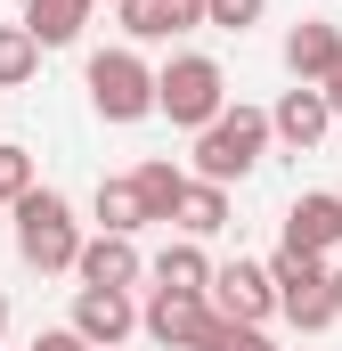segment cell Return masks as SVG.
<instances>
[{
	"instance_id": "3957f363",
	"label": "cell",
	"mask_w": 342,
	"mask_h": 351,
	"mask_svg": "<svg viewBox=\"0 0 342 351\" xmlns=\"http://www.w3.org/2000/svg\"><path fill=\"white\" fill-rule=\"evenodd\" d=\"M277 131H269V114L261 106H228L212 131H196V180H212V188H228V180H245L261 164V147H269Z\"/></svg>"
},
{
	"instance_id": "7402d4cb",
	"label": "cell",
	"mask_w": 342,
	"mask_h": 351,
	"mask_svg": "<svg viewBox=\"0 0 342 351\" xmlns=\"http://www.w3.org/2000/svg\"><path fill=\"white\" fill-rule=\"evenodd\" d=\"M204 351H277V343H269L261 327H237V319H220V335H212Z\"/></svg>"
},
{
	"instance_id": "30bf717a",
	"label": "cell",
	"mask_w": 342,
	"mask_h": 351,
	"mask_svg": "<svg viewBox=\"0 0 342 351\" xmlns=\"http://www.w3.org/2000/svg\"><path fill=\"white\" fill-rule=\"evenodd\" d=\"M269 131H277L285 147H318V139L334 131V106H326V90H318V82H293L277 106H269Z\"/></svg>"
},
{
	"instance_id": "e0dca14e",
	"label": "cell",
	"mask_w": 342,
	"mask_h": 351,
	"mask_svg": "<svg viewBox=\"0 0 342 351\" xmlns=\"http://www.w3.org/2000/svg\"><path fill=\"white\" fill-rule=\"evenodd\" d=\"M131 180H139V204H147V221H171V213H179V196H187V172H179L171 156H147Z\"/></svg>"
},
{
	"instance_id": "d4e9b609",
	"label": "cell",
	"mask_w": 342,
	"mask_h": 351,
	"mask_svg": "<svg viewBox=\"0 0 342 351\" xmlns=\"http://www.w3.org/2000/svg\"><path fill=\"white\" fill-rule=\"evenodd\" d=\"M0 335H8V294H0Z\"/></svg>"
},
{
	"instance_id": "603a6c76",
	"label": "cell",
	"mask_w": 342,
	"mask_h": 351,
	"mask_svg": "<svg viewBox=\"0 0 342 351\" xmlns=\"http://www.w3.org/2000/svg\"><path fill=\"white\" fill-rule=\"evenodd\" d=\"M33 351H98V343H82L74 327H49V335H33Z\"/></svg>"
},
{
	"instance_id": "2e32d148",
	"label": "cell",
	"mask_w": 342,
	"mask_h": 351,
	"mask_svg": "<svg viewBox=\"0 0 342 351\" xmlns=\"http://www.w3.org/2000/svg\"><path fill=\"white\" fill-rule=\"evenodd\" d=\"M25 25H33V41H41V49H66V41H82L90 0H25Z\"/></svg>"
},
{
	"instance_id": "4fadbf2b",
	"label": "cell",
	"mask_w": 342,
	"mask_h": 351,
	"mask_svg": "<svg viewBox=\"0 0 342 351\" xmlns=\"http://www.w3.org/2000/svg\"><path fill=\"white\" fill-rule=\"evenodd\" d=\"M334 66H342V33L326 16H302V25L285 33V74H293V82H326Z\"/></svg>"
},
{
	"instance_id": "484cf974",
	"label": "cell",
	"mask_w": 342,
	"mask_h": 351,
	"mask_svg": "<svg viewBox=\"0 0 342 351\" xmlns=\"http://www.w3.org/2000/svg\"><path fill=\"white\" fill-rule=\"evenodd\" d=\"M334 311H342V269H334Z\"/></svg>"
},
{
	"instance_id": "9a60e30c",
	"label": "cell",
	"mask_w": 342,
	"mask_h": 351,
	"mask_svg": "<svg viewBox=\"0 0 342 351\" xmlns=\"http://www.w3.org/2000/svg\"><path fill=\"white\" fill-rule=\"evenodd\" d=\"M171 221H179V237H196V245H204V237H220V229H228V188L187 180V196H179V213H171Z\"/></svg>"
},
{
	"instance_id": "ffe728a7",
	"label": "cell",
	"mask_w": 342,
	"mask_h": 351,
	"mask_svg": "<svg viewBox=\"0 0 342 351\" xmlns=\"http://www.w3.org/2000/svg\"><path fill=\"white\" fill-rule=\"evenodd\" d=\"M261 16H269V0H204V25H220V33H253Z\"/></svg>"
},
{
	"instance_id": "8992f818",
	"label": "cell",
	"mask_w": 342,
	"mask_h": 351,
	"mask_svg": "<svg viewBox=\"0 0 342 351\" xmlns=\"http://www.w3.org/2000/svg\"><path fill=\"white\" fill-rule=\"evenodd\" d=\"M139 327L155 335L163 351H204L220 335V311H212V294H147V311H139Z\"/></svg>"
},
{
	"instance_id": "5bb4252c",
	"label": "cell",
	"mask_w": 342,
	"mask_h": 351,
	"mask_svg": "<svg viewBox=\"0 0 342 351\" xmlns=\"http://www.w3.org/2000/svg\"><path fill=\"white\" fill-rule=\"evenodd\" d=\"M147 278H155L163 294H212V254H204L196 237H179V245H163V254L147 262Z\"/></svg>"
},
{
	"instance_id": "ba28073f",
	"label": "cell",
	"mask_w": 342,
	"mask_h": 351,
	"mask_svg": "<svg viewBox=\"0 0 342 351\" xmlns=\"http://www.w3.org/2000/svg\"><path fill=\"white\" fill-rule=\"evenodd\" d=\"M285 245H293V254L334 262V245H342V196H326V188L293 196V204H285Z\"/></svg>"
},
{
	"instance_id": "5b68a950",
	"label": "cell",
	"mask_w": 342,
	"mask_h": 351,
	"mask_svg": "<svg viewBox=\"0 0 342 351\" xmlns=\"http://www.w3.org/2000/svg\"><path fill=\"white\" fill-rule=\"evenodd\" d=\"M90 106L106 123H147L155 114V66L139 49H98L90 58Z\"/></svg>"
},
{
	"instance_id": "7c38bea8",
	"label": "cell",
	"mask_w": 342,
	"mask_h": 351,
	"mask_svg": "<svg viewBox=\"0 0 342 351\" xmlns=\"http://www.w3.org/2000/svg\"><path fill=\"white\" fill-rule=\"evenodd\" d=\"M74 278H82V286H122V294H131V286L147 278L139 237H106V229H98V237L82 245V262H74Z\"/></svg>"
},
{
	"instance_id": "44dd1931",
	"label": "cell",
	"mask_w": 342,
	"mask_h": 351,
	"mask_svg": "<svg viewBox=\"0 0 342 351\" xmlns=\"http://www.w3.org/2000/svg\"><path fill=\"white\" fill-rule=\"evenodd\" d=\"M41 180H33V156L25 147H0V204H25Z\"/></svg>"
},
{
	"instance_id": "9c48e42d",
	"label": "cell",
	"mask_w": 342,
	"mask_h": 351,
	"mask_svg": "<svg viewBox=\"0 0 342 351\" xmlns=\"http://www.w3.org/2000/svg\"><path fill=\"white\" fill-rule=\"evenodd\" d=\"M131 327H139V302H131L122 286H82V294H74V335H82V343L114 351Z\"/></svg>"
},
{
	"instance_id": "8fae6325",
	"label": "cell",
	"mask_w": 342,
	"mask_h": 351,
	"mask_svg": "<svg viewBox=\"0 0 342 351\" xmlns=\"http://www.w3.org/2000/svg\"><path fill=\"white\" fill-rule=\"evenodd\" d=\"M114 25L131 41H179L204 25V0H114Z\"/></svg>"
},
{
	"instance_id": "277c9868",
	"label": "cell",
	"mask_w": 342,
	"mask_h": 351,
	"mask_svg": "<svg viewBox=\"0 0 342 351\" xmlns=\"http://www.w3.org/2000/svg\"><path fill=\"white\" fill-rule=\"evenodd\" d=\"M269 278H277V311L302 327V335H318V327H334V262H318V254H293V245H277V262H269Z\"/></svg>"
},
{
	"instance_id": "7a4b0ae2",
	"label": "cell",
	"mask_w": 342,
	"mask_h": 351,
	"mask_svg": "<svg viewBox=\"0 0 342 351\" xmlns=\"http://www.w3.org/2000/svg\"><path fill=\"white\" fill-rule=\"evenodd\" d=\"M155 114H171L179 131H212L228 114V74L204 49H179L163 74H155Z\"/></svg>"
},
{
	"instance_id": "6da1fadb",
	"label": "cell",
	"mask_w": 342,
	"mask_h": 351,
	"mask_svg": "<svg viewBox=\"0 0 342 351\" xmlns=\"http://www.w3.org/2000/svg\"><path fill=\"white\" fill-rule=\"evenodd\" d=\"M8 221H16V254L25 269H41V278H57V269L82 262V221H74V204L57 196V188H33L25 204H8Z\"/></svg>"
},
{
	"instance_id": "ac0fdd59",
	"label": "cell",
	"mask_w": 342,
	"mask_h": 351,
	"mask_svg": "<svg viewBox=\"0 0 342 351\" xmlns=\"http://www.w3.org/2000/svg\"><path fill=\"white\" fill-rule=\"evenodd\" d=\"M98 229H106V237H139V229H147L139 180H98Z\"/></svg>"
},
{
	"instance_id": "d6986e66",
	"label": "cell",
	"mask_w": 342,
	"mask_h": 351,
	"mask_svg": "<svg viewBox=\"0 0 342 351\" xmlns=\"http://www.w3.org/2000/svg\"><path fill=\"white\" fill-rule=\"evenodd\" d=\"M41 74V41H33V25H0V90H25Z\"/></svg>"
},
{
	"instance_id": "52a82bcc",
	"label": "cell",
	"mask_w": 342,
	"mask_h": 351,
	"mask_svg": "<svg viewBox=\"0 0 342 351\" xmlns=\"http://www.w3.org/2000/svg\"><path fill=\"white\" fill-rule=\"evenodd\" d=\"M212 311L237 319V327H261V319L277 311V278H269V262H228V269H212Z\"/></svg>"
},
{
	"instance_id": "cb8c5ba5",
	"label": "cell",
	"mask_w": 342,
	"mask_h": 351,
	"mask_svg": "<svg viewBox=\"0 0 342 351\" xmlns=\"http://www.w3.org/2000/svg\"><path fill=\"white\" fill-rule=\"evenodd\" d=\"M318 90H326V106H334V123H342V66H334V74H326Z\"/></svg>"
}]
</instances>
